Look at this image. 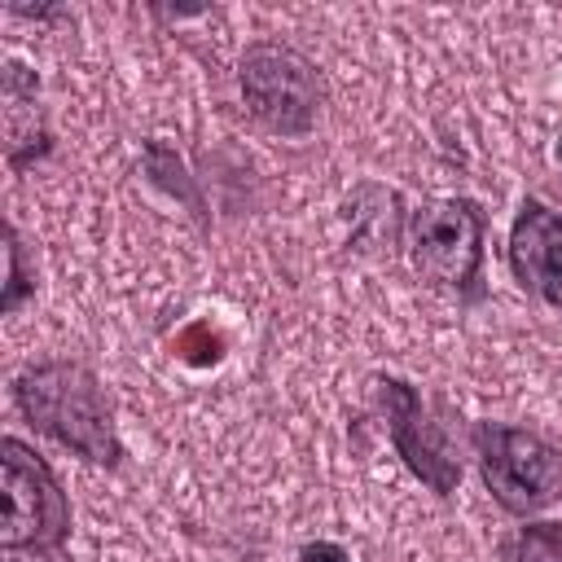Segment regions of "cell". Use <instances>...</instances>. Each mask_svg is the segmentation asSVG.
<instances>
[{
    "mask_svg": "<svg viewBox=\"0 0 562 562\" xmlns=\"http://www.w3.org/2000/svg\"><path fill=\"white\" fill-rule=\"evenodd\" d=\"M13 408L57 448L88 465H123V439L110 395L83 360H40L13 378Z\"/></svg>",
    "mask_w": 562,
    "mask_h": 562,
    "instance_id": "6da1fadb",
    "label": "cell"
},
{
    "mask_svg": "<svg viewBox=\"0 0 562 562\" xmlns=\"http://www.w3.org/2000/svg\"><path fill=\"white\" fill-rule=\"evenodd\" d=\"M404 250L413 272L457 299V307H474L487 299L483 255H487V211L474 198H426L408 211Z\"/></svg>",
    "mask_w": 562,
    "mask_h": 562,
    "instance_id": "7a4b0ae2",
    "label": "cell"
},
{
    "mask_svg": "<svg viewBox=\"0 0 562 562\" xmlns=\"http://www.w3.org/2000/svg\"><path fill=\"white\" fill-rule=\"evenodd\" d=\"M0 553L53 562L70 540V496L57 470L18 435L0 439Z\"/></svg>",
    "mask_w": 562,
    "mask_h": 562,
    "instance_id": "3957f363",
    "label": "cell"
},
{
    "mask_svg": "<svg viewBox=\"0 0 562 562\" xmlns=\"http://www.w3.org/2000/svg\"><path fill=\"white\" fill-rule=\"evenodd\" d=\"M237 88L259 127L272 136L299 140L321 123L325 110V75L321 66L285 44V40H255L237 57Z\"/></svg>",
    "mask_w": 562,
    "mask_h": 562,
    "instance_id": "277c9868",
    "label": "cell"
},
{
    "mask_svg": "<svg viewBox=\"0 0 562 562\" xmlns=\"http://www.w3.org/2000/svg\"><path fill=\"white\" fill-rule=\"evenodd\" d=\"M470 448L487 496L509 518L527 522L562 496V448H553L544 435L505 422H474Z\"/></svg>",
    "mask_w": 562,
    "mask_h": 562,
    "instance_id": "5b68a950",
    "label": "cell"
},
{
    "mask_svg": "<svg viewBox=\"0 0 562 562\" xmlns=\"http://www.w3.org/2000/svg\"><path fill=\"white\" fill-rule=\"evenodd\" d=\"M369 391H373L378 417L386 426V439L400 452V461L408 465V474L422 479L435 496H452L461 487V457H457L443 422H435L426 413L422 391L395 373H373Z\"/></svg>",
    "mask_w": 562,
    "mask_h": 562,
    "instance_id": "8992f818",
    "label": "cell"
},
{
    "mask_svg": "<svg viewBox=\"0 0 562 562\" xmlns=\"http://www.w3.org/2000/svg\"><path fill=\"white\" fill-rule=\"evenodd\" d=\"M505 259L514 285L527 299L562 312V211H553L540 198H522L509 224Z\"/></svg>",
    "mask_w": 562,
    "mask_h": 562,
    "instance_id": "52a82bcc",
    "label": "cell"
},
{
    "mask_svg": "<svg viewBox=\"0 0 562 562\" xmlns=\"http://www.w3.org/2000/svg\"><path fill=\"white\" fill-rule=\"evenodd\" d=\"M342 224H347V246L369 259H391L395 246H404L408 211L404 198L378 180H360L342 198Z\"/></svg>",
    "mask_w": 562,
    "mask_h": 562,
    "instance_id": "ba28073f",
    "label": "cell"
},
{
    "mask_svg": "<svg viewBox=\"0 0 562 562\" xmlns=\"http://www.w3.org/2000/svg\"><path fill=\"white\" fill-rule=\"evenodd\" d=\"M0 101H4V162L13 171H26L31 162H40L53 149V132H48L44 110H40L35 70H26L22 61H9L4 83H0Z\"/></svg>",
    "mask_w": 562,
    "mask_h": 562,
    "instance_id": "9c48e42d",
    "label": "cell"
},
{
    "mask_svg": "<svg viewBox=\"0 0 562 562\" xmlns=\"http://www.w3.org/2000/svg\"><path fill=\"white\" fill-rule=\"evenodd\" d=\"M145 176L158 184V189H167L176 202H184L198 220H206V202H202V193H198V184L189 180V171H184V162H180V154L171 149V145H162V140H149L145 145Z\"/></svg>",
    "mask_w": 562,
    "mask_h": 562,
    "instance_id": "30bf717a",
    "label": "cell"
},
{
    "mask_svg": "<svg viewBox=\"0 0 562 562\" xmlns=\"http://www.w3.org/2000/svg\"><path fill=\"white\" fill-rule=\"evenodd\" d=\"M35 294V259L18 233L13 220H4V285H0V312L13 316Z\"/></svg>",
    "mask_w": 562,
    "mask_h": 562,
    "instance_id": "8fae6325",
    "label": "cell"
},
{
    "mask_svg": "<svg viewBox=\"0 0 562 562\" xmlns=\"http://www.w3.org/2000/svg\"><path fill=\"white\" fill-rule=\"evenodd\" d=\"M505 562H562V522L527 518L501 549Z\"/></svg>",
    "mask_w": 562,
    "mask_h": 562,
    "instance_id": "7c38bea8",
    "label": "cell"
},
{
    "mask_svg": "<svg viewBox=\"0 0 562 562\" xmlns=\"http://www.w3.org/2000/svg\"><path fill=\"white\" fill-rule=\"evenodd\" d=\"M299 562H351V553L342 544H334V540H307L299 549Z\"/></svg>",
    "mask_w": 562,
    "mask_h": 562,
    "instance_id": "4fadbf2b",
    "label": "cell"
},
{
    "mask_svg": "<svg viewBox=\"0 0 562 562\" xmlns=\"http://www.w3.org/2000/svg\"><path fill=\"white\" fill-rule=\"evenodd\" d=\"M558 162H562V140H558Z\"/></svg>",
    "mask_w": 562,
    "mask_h": 562,
    "instance_id": "5bb4252c",
    "label": "cell"
},
{
    "mask_svg": "<svg viewBox=\"0 0 562 562\" xmlns=\"http://www.w3.org/2000/svg\"><path fill=\"white\" fill-rule=\"evenodd\" d=\"M9 562H22V558H9ZM35 562H40V558H35Z\"/></svg>",
    "mask_w": 562,
    "mask_h": 562,
    "instance_id": "9a60e30c",
    "label": "cell"
}]
</instances>
